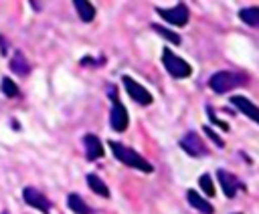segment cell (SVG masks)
<instances>
[{
  "label": "cell",
  "instance_id": "52a82bcc",
  "mask_svg": "<svg viewBox=\"0 0 259 214\" xmlns=\"http://www.w3.org/2000/svg\"><path fill=\"white\" fill-rule=\"evenodd\" d=\"M22 198H24V202L28 204V206H32V208H36V210H40L42 214H49L51 212V202L36 190V188H32V186H26L24 190H22Z\"/></svg>",
  "mask_w": 259,
  "mask_h": 214
},
{
  "label": "cell",
  "instance_id": "3957f363",
  "mask_svg": "<svg viewBox=\"0 0 259 214\" xmlns=\"http://www.w3.org/2000/svg\"><path fill=\"white\" fill-rule=\"evenodd\" d=\"M162 63H164L166 71H168L172 77H176V79H186V77L192 75V67H190L184 59H180L178 55H174L168 46L162 50Z\"/></svg>",
  "mask_w": 259,
  "mask_h": 214
},
{
  "label": "cell",
  "instance_id": "7c38bea8",
  "mask_svg": "<svg viewBox=\"0 0 259 214\" xmlns=\"http://www.w3.org/2000/svg\"><path fill=\"white\" fill-rule=\"evenodd\" d=\"M186 198H188V202H190V206L192 208H196L198 212H202V214H212L214 212V208L198 194V192H194V190H188L186 192Z\"/></svg>",
  "mask_w": 259,
  "mask_h": 214
},
{
  "label": "cell",
  "instance_id": "5b68a950",
  "mask_svg": "<svg viewBox=\"0 0 259 214\" xmlns=\"http://www.w3.org/2000/svg\"><path fill=\"white\" fill-rule=\"evenodd\" d=\"M180 147H182L188 155H192V157H202V155H206V153H208V149H206L204 141L198 137V133H196V131H188V133L180 139Z\"/></svg>",
  "mask_w": 259,
  "mask_h": 214
},
{
  "label": "cell",
  "instance_id": "cb8c5ba5",
  "mask_svg": "<svg viewBox=\"0 0 259 214\" xmlns=\"http://www.w3.org/2000/svg\"><path fill=\"white\" fill-rule=\"evenodd\" d=\"M237 214H241V212H237Z\"/></svg>",
  "mask_w": 259,
  "mask_h": 214
},
{
  "label": "cell",
  "instance_id": "e0dca14e",
  "mask_svg": "<svg viewBox=\"0 0 259 214\" xmlns=\"http://www.w3.org/2000/svg\"><path fill=\"white\" fill-rule=\"evenodd\" d=\"M239 18L247 24V26H253V28H259V8L257 6H251V8H243L239 12Z\"/></svg>",
  "mask_w": 259,
  "mask_h": 214
},
{
  "label": "cell",
  "instance_id": "d6986e66",
  "mask_svg": "<svg viewBox=\"0 0 259 214\" xmlns=\"http://www.w3.org/2000/svg\"><path fill=\"white\" fill-rule=\"evenodd\" d=\"M2 93L6 95V97H18V87H16V83L10 79V77H4L2 79Z\"/></svg>",
  "mask_w": 259,
  "mask_h": 214
},
{
  "label": "cell",
  "instance_id": "ffe728a7",
  "mask_svg": "<svg viewBox=\"0 0 259 214\" xmlns=\"http://www.w3.org/2000/svg\"><path fill=\"white\" fill-rule=\"evenodd\" d=\"M198 186L202 188V192H204L206 196H214V184H212V180H210L208 174H202V176L198 178Z\"/></svg>",
  "mask_w": 259,
  "mask_h": 214
},
{
  "label": "cell",
  "instance_id": "8992f818",
  "mask_svg": "<svg viewBox=\"0 0 259 214\" xmlns=\"http://www.w3.org/2000/svg\"><path fill=\"white\" fill-rule=\"evenodd\" d=\"M156 12L166 20V22H170V24H174V26H184L186 22H188V8H186V4H178V6H174V8H156Z\"/></svg>",
  "mask_w": 259,
  "mask_h": 214
},
{
  "label": "cell",
  "instance_id": "8fae6325",
  "mask_svg": "<svg viewBox=\"0 0 259 214\" xmlns=\"http://www.w3.org/2000/svg\"><path fill=\"white\" fill-rule=\"evenodd\" d=\"M217 176H219V184H221V188H223L225 196H227V198H233V196L237 194V188H239L237 178H235L233 174H229L227 170H219V172H217Z\"/></svg>",
  "mask_w": 259,
  "mask_h": 214
},
{
  "label": "cell",
  "instance_id": "9c48e42d",
  "mask_svg": "<svg viewBox=\"0 0 259 214\" xmlns=\"http://www.w3.org/2000/svg\"><path fill=\"white\" fill-rule=\"evenodd\" d=\"M231 105H235L241 113H245L247 117H251L253 121L259 123V107H257L255 103H251L247 97H243V95H233V97H231Z\"/></svg>",
  "mask_w": 259,
  "mask_h": 214
},
{
  "label": "cell",
  "instance_id": "9a60e30c",
  "mask_svg": "<svg viewBox=\"0 0 259 214\" xmlns=\"http://www.w3.org/2000/svg\"><path fill=\"white\" fill-rule=\"evenodd\" d=\"M67 204H69V208H71L75 214H93V210L85 204V200H83L79 194H69Z\"/></svg>",
  "mask_w": 259,
  "mask_h": 214
},
{
  "label": "cell",
  "instance_id": "7402d4cb",
  "mask_svg": "<svg viewBox=\"0 0 259 214\" xmlns=\"http://www.w3.org/2000/svg\"><path fill=\"white\" fill-rule=\"evenodd\" d=\"M204 133H206V135H208V137H210V139H212V141H214L219 147H223V145H225V141H223V139H221V137H219V135H217V133H214L210 127H204Z\"/></svg>",
  "mask_w": 259,
  "mask_h": 214
},
{
  "label": "cell",
  "instance_id": "7a4b0ae2",
  "mask_svg": "<svg viewBox=\"0 0 259 214\" xmlns=\"http://www.w3.org/2000/svg\"><path fill=\"white\" fill-rule=\"evenodd\" d=\"M247 83V77L241 73H233V71H219L208 79V87L214 93H227L235 87H241Z\"/></svg>",
  "mask_w": 259,
  "mask_h": 214
},
{
  "label": "cell",
  "instance_id": "ba28073f",
  "mask_svg": "<svg viewBox=\"0 0 259 214\" xmlns=\"http://www.w3.org/2000/svg\"><path fill=\"white\" fill-rule=\"evenodd\" d=\"M127 123H130L127 109H125V107L115 99V101H113V107H111V113H109V125H111V129H113V131L121 133V131H125Z\"/></svg>",
  "mask_w": 259,
  "mask_h": 214
},
{
  "label": "cell",
  "instance_id": "44dd1931",
  "mask_svg": "<svg viewBox=\"0 0 259 214\" xmlns=\"http://www.w3.org/2000/svg\"><path fill=\"white\" fill-rule=\"evenodd\" d=\"M206 115H208V119L214 123V125H219L221 129H225V131H229V125L227 123H223L221 119H217V115H214V111H212V107H206Z\"/></svg>",
  "mask_w": 259,
  "mask_h": 214
},
{
  "label": "cell",
  "instance_id": "277c9868",
  "mask_svg": "<svg viewBox=\"0 0 259 214\" xmlns=\"http://www.w3.org/2000/svg\"><path fill=\"white\" fill-rule=\"evenodd\" d=\"M121 83H123V87H125V93L130 95V99H134L138 105H150V103L154 101L152 93H150V91H148L144 85H140L138 81H134L132 77L123 75V77H121Z\"/></svg>",
  "mask_w": 259,
  "mask_h": 214
},
{
  "label": "cell",
  "instance_id": "2e32d148",
  "mask_svg": "<svg viewBox=\"0 0 259 214\" xmlns=\"http://www.w3.org/2000/svg\"><path fill=\"white\" fill-rule=\"evenodd\" d=\"M10 69H12L16 75H28L30 65H28V61L24 59V55H22L20 50H16V55L12 57V61H10Z\"/></svg>",
  "mask_w": 259,
  "mask_h": 214
},
{
  "label": "cell",
  "instance_id": "30bf717a",
  "mask_svg": "<svg viewBox=\"0 0 259 214\" xmlns=\"http://www.w3.org/2000/svg\"><path fill=\"white\" fill-rule=\"evenodd\" d=\"M83 145H85V155H87V159L93 162V159L103 157V145H101V141H99L97 135L87 133V135L83 137Z\"/></svg>",
  "mask_w": 259,
  "mask_h": 214
},
{
  "label": "cell",
  "instance_id": "603a6c76",
  "mask_svg": "<svg viewBox=\"0 0 259 214\" xmlns=\"http://www.w3.org/2000/svg\"><path fill=\"white\" fill-rule=\"evenodd\" d=\"M2 214H8V212H2Z\"/></svg>",
  "mask_w": 259,
  "mask_h": 214
},
{
  "label": "cell",
  "instance_id": "5bb4252c",
  "mask_svg": "<svg viewBox=\"0 0 259 214\" xmlns=\"http://www.w3.org/2000/svg\"><path fill=\"white\" fill-rule=\"evenodd\" d=\"M87 186H89L91 192H95L97 196H101V198H109V188H107V184H105L99 176L89 174V176H87Z\"/></svg>",
  "mask_w": 259,
  "mask_h": 214
},
{
  "label": "cell",
  "instance_id": "6da1fadb",
  "mask_svg": "<svg viewBox=\"0 0 259 214\" xmlns=\"http://www.w3.org/2000/svg\"><path fill=\"white\" fill-rule=\"evenodd\" d=\"M109 147H111V151H113V155L121 162V164H125V166H130V168H136V170H140V172H146V174H152L154 172V166L150 164V162H146V157H142L138 151H134L132 147H125V145H121L119 141H109Z\"/></svg>",
  "mask_w": 259,
  "mask_h": 214
},
{
  "label": "cell",
  "instance_id": "ac0fdd59",
  "mask_svg": "<svg viewBox=\"0 0 259 214\" xmlns=\"http://www.w3.org/2000/svg\"><path fill=\"white\" fill-rule=\"evenodd\" d=\"M152 28L158 32V34H162L168 42H172V44H180V36L176 34V32H172V30H168V28H164V26H160V24H152Z\"/></svg>",
  "mask_w": 259,
  "mask_h": 214
},
{
  "label": "cell",
  "instance_id": "4fadbf2b",
  "mask_svg": "<svg viewBox=\"0 0 259 214\" xmlns=\"http://www.w3.org/2000/svg\"><path fill=\"white\" fill-rule=\"evenodd\" d=\"M73 4H75L77 14H79V18L83 22H91L95 18V6L91 2H87V0H75Z\"/></svg>",
  "mask_w": 259,
  "mask_h": 214
}]
</instances>
